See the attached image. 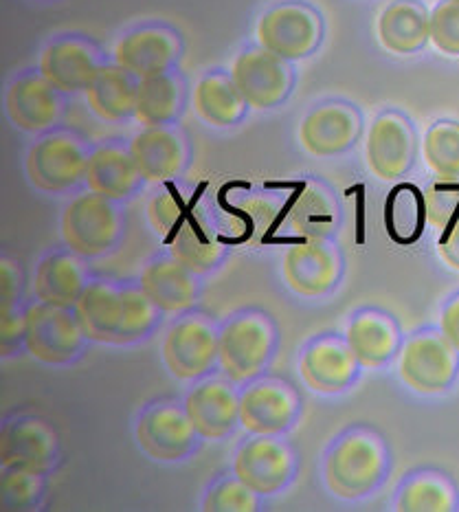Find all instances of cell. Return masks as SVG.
I'll use <instances>...</instances> for the list:
<instances>
[{
	"instance_id": "cell-40",
	"label": "cell",
	"mask_w": 459,
	"mask_h": 512,
	"mask_svg": "<svg viewBox=\"0 0 459 512\" xmlns=\"http://www.w3.org/2000/svg\"><path fill=\"white\" fill-rule=\"evenodd\" d=\"M264 499L246 486L233 471L214 477L200 495V510L203 512H260L264 510Z\"/></svg>"
},
{
	"instance_id": "cell-6",
	"label": "cell",
	"mask_w": 459,
	"mask_h": 512,
	"mask_svg": "<svg viewBox=\"0 0 459 512\" xmlns=\"http://www.w3.org/2000/svg\"><path fill=\"white\" fill-rule=\"evenodd\" d=\"M220 229L227 242L235 247L257 249L271 242L275 227L286 214V198L271 189L229 187L214 200Z\"/></svg>"
},
{
	"instance_id": "cell-21",
	"label": "cell",
	"mask_w": 459,
	"mask_h": 512,
	"mask_svg": "<svg viewBox=\"0 0 459 512\" xmlns=\"http://www.w3.org/2000/svg\"><path fill=\"white\" fill-rule=\"evenodd\" d=\"M64 97L40 71H25L7 86L5 113L18 130L44 135L60 126L66 110Z\"/></svg>"
},
{
	"instance_id": "cell-7",
	"label": "cell",
	"mask_w": 459,
	"mask_h": 512,
	"mask_svg": "<svg viewBox=\"0 0 459 512\" xmlns=\"http://www.w3.org/2000/svg\"><path fill=\"white\" fill-rule=\"evenodd\" d=\"M218 341L220 324L203 310L176 315L165 330L161 348L167 372L176 381H200L218 372Z\"/></svg>"
},
{
	"instance_id": "cell-45",
	"label": "cell",
	"mask_w": 459,
	"mask_h": 512,
	"mask_svg": "<svg viewBox=\"0 0 459 512\" xmlns=\"http://www.w3.org/2000/svg\"><path fill=\"white\" fill-rule=\"evenodd\" d=\"M438 253L440 258L451 266V269L459 271V218L453 225L442 231V238L438 242Z\"/></svg>"
},
{
	"instance_id": "cell-29",
	"label": "cell",
	"mask_w": 459,
	"mask_h": 512,
	"mask_svg": "<svg viewBox=\"0 0 459 512\" xmlns=\"http://www.w3.org/2000/svg\"><path fill=\"white\" fill-rule=\"evenodd\" d=\"M145 185V178L130 152V143H99L91 152L86 174V189L110 200L128 203Z\"/></svg>"
},
{
	"instance_id": "cell-30",
	"label": "cell",
	"mask_w": 459,
	"mask_h": 512,
	"mask_svg": "<svg viewBox=\"0 0 459 512\" xmlns=\"http://www.w3.org/2000/svg\"><path fill=\"white\" fill-rule=\"evenodd\" d=\"M73 310L88 341L115 345L123 321L121 282L91 277Z\"/></svg>"
},
{
	"instance_id": "cell-4",
	"label": "cell",
	"mask_w": 459,
	"mask_h": 512,
	"mask_svg": "<svg viewBox=\"0 0 459 512\" xmlns=\"http://www.w3.org/2000/svg\"><path fill=\"white\" fill-rule=\"evenodd\" d=\"M91 152V143L73 130L44 132L27 152L25 172L29 183L51 196L77 192L86 187Z\"/></svg>"
},
{
	"instance_id": "cell-42",
	"label": "cell",
	"mask_w": 459,
	"mask_h": 512,
	"mask_svg": "<svg viewBox=\"0 0 459 512\" xmlns=\"http://www.w3.org/2000/svg\"><path fill=\"white\" fill-rule=\"evenodd\" d=\"M424 159L429 168L446 178H459V124L457 121H438L424 137Z\"/></svg>"
},
{
	"instance_id": "cell-5",
	"label": "cell",
	"mask_w": 459,
	"mask_h": 512,
	"mask_svg": "<svg viewBox=\"0 0 459 512\" xmlns=\"http://www.w3.org/2000/svg\"><path fill=\"white\" fill-rule=\"evenodd\" d=\"M134 440L150 460L178 464L192 460L205 438L196 431L183 400L156 398L134 418Z\"/></svg>"
},
{
	"instance_id": "cell-44",
	"label": "cell",
	"mask_w": 459,
	"mask_h": 512,
	"mask_svg": "<svg viewBox=\"0 0 459 512\" xmlns=\"http://www.w3.org/2000/svg\"><path fill=\"white\" fill-rule=\"evenodd\" d=\"M431 42L446 55H459V0H442L431 11Z\"/></svg>"
},
{
	"instance_id": "cell-27",
	"label": "cell",
	"mask_w": 459,
	"mask_h": 512,
	"mask_svg": "<svg viewBox=\"0 0 459 512\" xmlns=\"http://www.w3.org/2000/svg\"><path fill=\"white\" fill-rule=\"evenodd\" d=\"M345 339L356 359L369 370L396 359L402 348V330L398 319L378 306H363L352 313L345 326Z\"/></svg>"
},
{
	"instance_id": "cell-13",
	"label": "cell",
	"mask_w": 459,
	"mask_h": 512,
	"mask_svg": "<svg viewBox=\"0 0 459 512\" xmlns=\"http://www.w3.org/2000/svg\"><path fill=\"white\" fill-rule=\"evenodd\" d=\"M257 44L288 62L306 60L315 53L323 36H326V22L319 11L299 0H288L271 7L257 20Z\"/></svg>"
},
{
	"instance_id": "cell-33",
	"label": "cell",
	"mask_w": 459,
	"mask_h": 512,
	"mask_svg": "<svg viewBox=\"0 0 459 512\" xmlns=\"http://www.w3.org/2000/svg\"><path fill=\"white\" fill-rule=\"evenodd\" d=\"M194 106L198 117L214 128L238 126L251 110L233 75L225 71H211L198 82Z\"/></svg>"
},
{
	"instance_id": "cell-39",
	"label": "cell",
	"mask_w": 459,
	"mask_h": 512,
	"mask_svg": "<svg viewBox=\"0 0 459 512\" xmlns=\"http://www.w3.org/2000/svg\"><path fill=\"white\" fill-rule=\"evenodd\" d=\"M121 295H123V321L121 330L115 339V345H139L148 341L165 317L163 310L156 306L150 295L143 291V286L137 280H121Z\"/></svg>"
},
{
	"instance_id": "cell-16",
	"label": "cell",
	"mask_w": 459,
	"mask_h": 512,
	"mask_svg": "<svg viewBox=\"0 0 459 512\" xmlns=\"http://www.w3.org/2000/svg\"><path fill=\"white\" fill-rule=\"evenodd\" d=\"M361 367L345 335L339 332H321L301 345L299 374L317 394L347 392L361 378Z\"/></svg>"
},
{
	"instance_id": "cell-36",
	"label": "cell",
	"mask_w": 459,
	"mask_h": 512,
	"mask_svg": "<svg viewBox=\"0 0 459 512\" xmlns=\"http://www.w3.org/2000/svg\"><path fill=\"white\" fill-rule=\"evenodd\" d=\"M383 220L391 242L400 247L416 244L429 225L427 200H424L422 189L413 183H398L387 194Z\"/></svg>"
},
{
	"instance_id": "cell-17",
	"label": "cell",
	"mask_w": 459,
	"mask_h": 512,
	"mask_svg": "<svg viewBox=\"0 0 459 512\" xmlns=\"http://www.w3.org/2000/svg\"><path fill=\"white\" fill-rule=\"evenodd\" d=\"M231 75L253 110H273L286 104L297 84L293 62L264 47L244 49L235 58Z\"/></svg>"
},
{
	"instance_id": "cell-14",
	"label": "cell",
	"mask_w": 459,
	"mask_h": 512,
	"mask_svg": "<svg viewBox=\"0 0 459 512\" xmlns=\"http://www.w3.org/2000/svg\"><path fill=\"white\" fill-rule=\"evenodd\" d=\"M282 271L293 293L308 299L326 297L343 282L345 255L334 238L301 240L286 249Z\"/></svg>"
},
{
	"instance_id": "cell-31",
	"label": "cell",
	"mask_w": 459,
	"mask_h": 512,
	"mask_svg": "<svg viewBox=\"0 0 459 512\" xmlns=\"http://www.w3.org/2000/svg\"><path fill=\"white\" fill-rule=\"evenodd\" d=\"M185 106L187 80L176 69L139 80L134 119L145 128L178 124L185 113Z\"/></svg>"
},
{
	"instance_id": "cell-18",
	"label": "cell",
	"mask_w": 459,
	"mask_h": 512,
	"mask_svg": "<svg viewBox=\"0 0 459 512\" xmlns=\"http://www.w3.org/2000/svg\"><path fill=\"white\" fill-rule=\"evenodd\" d=\"M108 64L97 42L77 33L51 40L40 55L38 71L64 95L86 93L99 71Z\"/></svg>"
},
{
	"instance_id": "cell-9",
	"label": "cell",
	"mask_w": 459,
	"mask_h": 512,
	"mask_svg": "<svg viewBox=\"0 0 459 512\" xmlns=\"http://www.w3.org/2000/svg\"><path fill=\"white\" fill-rule=\"evenodd\" d=\"M231 471L255 493L271 499L295 484L299 453L286 436L249 433L235 449Z\"/></svg>"
},
{
	"instance_id": "cell-43",
	"label": "cell",
	"mask_w": 459,
	"mask_h": 512,
	"mask_svg": "<svg viewBox=\"0 0 459 512\" xmlns=\"http://www.w3.org/2000/svg\"><path fill=\"white\" fill-rule=\"evenodd\" d=\"M424 200H427L429 225L444 231L459 218V178L435 176L424 192Z\"/></svg>"
},
{
	"instance_id": "cell-19",
	"label": "cell",
	"mask_w": 459,
	"mask_h": 512,
	"mask_svg": "<svg viewBox=\"0 0 459 512\" xmlns=\"http://www.w3.org/2000/svg\"><path fill=\"white\" fill-rule=\"evenodd\" d=\"M183 403L196 431L205 440H227L235 429L242 427L240 385H235L222 372L194 381V385L187 389Z\"/></svg>"
},
{
	"instance_id": "cell-35",
	"label": "cell",
	"mask_w": 459,
	"mask_h": 512,
	"mask_svg": "<svg viewBox=\"0 0 459 512\" xmlns=\"http://www.w3.org/2000/svg\"><path fill=\"white\" fill-rule=\"evenodd\" d=\"M394 508L400 512H455L459 510V488L453 477L442 471H413L400 482Z\"/></svg>"
},
{
	"instance_id": "cell-11",
	"label": "cell",
	"mask_w": 459,
	"mask_h": 512,
	"mask_svg": "<svg viewBox=\"0 0 459 512\" xmlns=\"http://www.w3.org/2000/svg\"><path fill=\"white\" fill-rule=\"evenodd\" d=\"M304 414V396L293 381L264 374L240 387L242 429L262 436H286Z\"/></svg>"
},
{
	"instance_id": "cell-25",
	"label": "cell",
	"mask_w": 459,
	"mask_h": 512,
	"mask_svg": "<svg viewBox=\"0 0 459 512\" xmlns=\"http://www.w3.org/2000/svg\"><path fill=\"white\" fill-rule=\"evenodd\" d=\"M341 225L343 205L339 194L321 178L301 181L297 192L288 196L284 227L297 238H334Z\"/></svg>"
},
{
	"instance_id": "cell-8",
	"label": "cell",
	"mask_w": 459,
	"mask_h": 512,
	"mask_svg": "<svg viewBox=\"0 0 459 512\" xmlns=\"http://www.w3.org/2000/svg\"><path fill=\"white\" fill-rule=\"evenodd\" d=\"M91 343L84 335L73 308L53 306L40 299H29L25 315V350L38 363L64 367L82 359L86 345Z\"/></svg>"
},
{
	"instance_id": "cell-20",
	"label": "cell",
	"mask_w": 459,
	"mask_h": 512,
	"mask_svg": "<svg viewBox=\"0 0 459 512\" xmlns=\"http://www.w3.org/2000/svg\"><path fill=\"white\" fill-rule=\"evenodd\" d=\"M183 53L185 40L181 33L163 22H148V25L134 27L119 38L113 51V62L143 80V77L174 71Z\"/></svg>"
},
{
	"instance_id": "cell-37",
	"label": "cell",
	"mask_w": 459,
	"mask_h": 512,
	"mask_svg": "<svg viewBox=\"0 0 459 512\" xmlns=\"http://www.w3.org/2000/svg\"><path fill=\"white\" fill-rule=\"evenodd\" d=\"M154 187L156 189L148 198V222L156 236L167 242L205 198V185L198 187L183 181V178H176V181Z\"/></svg>"
},
{
	"instance_id": "cell-1",
	"label": "cell",
	"mask_w": 459,
	"mask_h": 512,
	"mask_svg": "<svg viewBox=\"0 0 459 512\" xmlns=\"http://www.w3.org/2000/svg\"><path fill=\"white\" fill-rule=\"evenodd\" d=\"M391 451L374 427L354 425L337 433L323 453V482L343 502L372 497L387 482Z\"/></svg>"
},
{
	"instance_id": "cell-41",
	"label": "cell",
	"mask_w": 459,
	"mask_h": 512,
	"mask_svg": "<svg viewBox=\"0 0 459 512\" xmlns=\"http://www.w3.org/2000/svg\"><path fill=\"white\" fill-rule=\"evenodd\" d=\"M0 495H3V508L7 510H38L49 495V475L3 466Z\"/></svg>"
},
{
	"instance_id": "cell-28",
	"label": "cell",
	"mask_w": 459,
	"mask_h": 512,
	"mask_svg": "<svg viewBox=\"0 0 459 512\" xmlns=\"http://www.w3.org/2000/svg\"><path fill=\"white\" fill-rule=\"evenodd\" d=\"M91 277L88 260L62 244L49 249L38 260L33 275V297L53 306L73 308Z\"/></svg>"
},
{
	"instance_id": "cell-32",
	"label": "cell",
	"mask_w": 459,
	"mask_h": 512,
	"mask_svg": "<svg viewBox=\"0 0 459 512\" xmlns=\"http://www.w3.org/2000/svg\"><path fill=\"white\" fill-rule=\"evenodd\" d=\"M378 40L391 53H418L431 40V16L418 0H394L378 18Z\"/></svg>"
},
{
	"instance_id": "cell-23",
	"label": "cell",
	"mask_w": 459,
	"mask_h": 512,
	"mask_svg": "<svg viewBox=\"0 0 459 512\" xmlns=\"http://www.w3.org/2000/svg\"><path fill=\"white\" fill-rule=\"evenodd\" d=\"M365 154L369 170L380 181H402L416 165V128L398 110H387V113L378 115L369 128Z\"/></svg>"
},
{
	"instance_id": "cell-24",
	"label": "cell",
	"mask_w": 459,
	"mask_h": 512,
	"mask_svg": "<svg viewBox=\"0 0 459 512\" xmlns=\"http://www.w3.org/2000/svg\"><path fill=\"white\" fill-rule=\"evenodd\" d=\"M361 135V110L350 102H341V99H330V102L312 108L299 128L301 146L321 159L350 152Z\"/></svg>"
},
{
	"instance_id": "cell-26",
	"label": "cell",
	"mask_w": 459,
	"mask_h": 512,
	"mask_svg": "<svg viewBox=\"0 0 459 512\" xmlns=\"http://www.w3.org/2000/svg\"><path fill=\"white\" fill-rule=\"evenodd\" d=\"M139 282L165 315H183L187 310H194L205 293L203 277L189 271L167 251L148 260Z\"/></svg>"
},
{
	"instance_id": "cell-3",
	"label": "cell",
	"mask_w": 459,
	"mask_h": 512,
	"mask_svg": "<svg viewBox=\"0 0 459 512\" xmlns=\"http://www.w3.org/2000/svg\"><path fill=\"white\" fill-rule=\"evenodd\" d=\"M128 233V214L119 200L86 189L64 207L60 218L62 242L84 260L113 255Z\"/></svg>"
},
{
	"instance_id": "cell-2",
	"label": "cell",
	"mask_w": 459,
	"mask_h": 512,
	"mask_svg": "<svg viewBox=\"0 0 459 512\" xmlns=\"http://www.w3.org/2000/svg\"><path fill=\"white\" fill-rule=\"evenodd\" d=\"M282 343L277 321L264 308L246 306L220 324L218 372L235 385H246L264 376Z\"/></svg>"
},
{
	"instance_id": "cell-46",
	"label": "cell",
	"mask_w": 459,
	"mask_h": 512,
	"mask_svg": "<svg viewBox=\"0 0 459 512\" xmlns=\"http://www.w3.org/2000/svg\"><path fill=\"white\" fill-rule=\"evenodd\" d=\"M440 328L449 341L459 350V293L446 299L440 315Z\"/></svg>"
},
{
	"instance_id": "cell-12",
	"label": "cell",
	"mask_w": 459,
	"mask_h": 512,
	"mask_svg": "<svg viewBox=\"0 0 459 512\" xmlns=\"http://www.w3.org/2000/svg\"><path fill=\"white\" fill-rule=\"evenodd\" d=\"M0 462L11 469L51 475L62 462L60 433L33 411H16L0 425Z\"/></svg>"
},
{
	"instance_id": "cell-22",
	"label": "cell",
	"mask_w": 459,
	"mask_h": 512,
	"mask_svg": "<svg viewBox=\"0 0 459 512\" xmlns=\"http://www.w3.org/2000/svg\"><path fill=\"white\" fill-rule=\"evenodd\" d=\"M130 152L145 183L150 185L185 178L194 163V143L178 124L143 126L139 135H134L130 141Z\"/></svg>"
},
{
	"instance_id": "cell-34",
	"label": "cell",
	"mask_w": 459,
	"mask_h": 512,
	"mask_svg": "<svg viewBox=\"0 0 459 512\" xmlns=\"http://www.w3.org/2000/svg\"><path fill=\"white\" fill-rule=\"evenodd\" d=\"M137 88V75H132L117 62H108L84 95L88 106L99 119L108 121V124H121V121L134 117Z\"/></svg>"
},
{
	"instance_id": "cell-15",
	"label": "cell",
	"mask_w": 459,
	"mask_h": 512,
	"mask_svg": "<svg viewBox=\"0 0 459 512\" xmlns=\"http://www.w3.org/2000/svg\"><path fill=\"white\" fill-rule=\"evenodd\" d=\"M165 251L200 277L222 269L231 253V244L220 229L214 200H200V205L165 242Z\"/></svg>"
},
{
	"instance_id": "cell-10",
	"label": "cell",
	"mask_w": 459,
	"mask_h": 512,
	"mask_svg": "<svg viewBox=\"0 0 459 512\" xmlns=\"http://www.w3.org/2000/svg\"><path fill=\"white\" fill-rule=\"evenodd\" d=\"M402 383L413 392L433 396L451 389L459 376V350L442 328H422L398 352Z\"/></svg>"
},
{
	"instance_id": "cell-38",
	"label": "cell",
	"mask_w": 459,
	"mask_h": 512,
	"mask_svg": "<svg viewBox=\"0 0 459 512\" xmlns=\"http://www.w3.org/2000/svg\"><path fill=\"white\" fill-rule=\"evenodd\" d=\"M0 277H3V348L0 354L3 359H14L16 354L25 350V315H27V299L22 295V275L18 264L3 255L0 260Z\"/></svg>"
}]
</instances>
